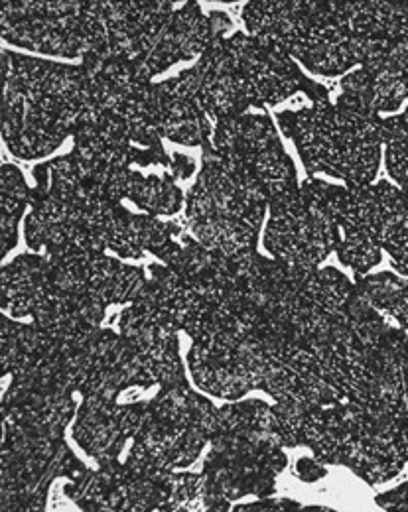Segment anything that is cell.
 <instances>
[{
  "mask_svg": "<svg viewBox=\"0 0 408 512\" xmlns=\"http://www.w3.org/2000/svg\"><path fill=\"white\" fill-rule=\"evenodd\" d=\"M2 140L22 160L56 152L103 113L83 65L2 52Z\"/></svg>",
  "mask_w": 408,
  "mask_h": 512,
  "instance_id": "6da1fadb",
  "label": "cell"
},
{
  "mask_svg": "<svg viewBox=\"0 0 408 512\" xmlns=\"http://www.w3.org/2000/svg\"><path fill=\"white\" fill-rule=\"evenodd\" d=\"M278 127L288 136L310 176L324 174L349 188L373 184L383 156V117L357 99L330 95L298 111H280Z\"/></svg>",
  "mask_w": 408,
  "mask_h": 512,
  "instance_id": "7a4b0ae2",
  "label": "cell"
},
{
  "mask_svg": "<svg viewBox=\"0 0 408 512\" xmlns=\"http://www.w3.org/2000/svg\"><path fill=\"white\" fill-rule=\"evenodd\" d=\"M204 465L205 511H229L243 495L269 497L286 467V453L274 428L272 404L233 400L219 408Z\"/></svg>",
  "mask_w": 408,
  "mask_h": 512,
  "instance_id": "3957f363",
  "label": "cell"
},
{
  "mask_svg": "<svg viewBox=\"0 0 408 512\" xmlns=\"http://www.w3.org/2000/svg\"><path fill=\"white\" fill-rule=\"evenodd\" d=\"M247 34L316 75L359 67L345 0H253L243 8Z\"/></svg>",
  "mask_w": 408,
  "mask_h": 512,
  "instance_id": "277c9868",
  "label": "cell"
},
{
  "mask_svg": "<svg viewBox=\"0 0 408 512\" xmlns=\"http://www.w3.org/2000/svg\"><path fill=\"white\" fill-rule=\"evenodd\" d=\"M269 213L261 188L204 146V168L186 197V225L207 247L227 258L257 253Z\"/></svg>",
  "mask_w": 408,
  "mask_h": 512,
  "instance_id": "5b68a950",
  "label": "cell"
},
{
  "mask_svg": "<svg viewBox=\"0 0 408 512\" xmlns=\"http://www.w3.org/2000/svg\"><path fill=\"white\" fill-rule=\"evenodd\" d=\"M77 477L66 493L83 511H205L204 473H142L117 459Z\"/></svg>",
  "mask_w": 408,
  "mask_h": 512,
  "instance_id": "8992f818",
  "label": "cell"
},
{
  "mask_svg": "<svg viewBox=\"0 0 408 512\" xmlns=\"http://www.w3.org/2000/svg\"><path fill=\"white\" fill-rule=\"evenodd\" d=\"M121 203L89 193H40L32 190L24 237L44 256L109 251Z\"/></svg>",
  "mask_w": 408,
  "mask_h": 512,
  "instance_id": "52a82bcc",
  "label": "cell"
},
{
  "mask_svg": "<svg viewBox=\"0 0 408 512\" xmlns=\"http://www.w3.org/2000/svg\"><path fill=\"white\" fill-rule=\"evenodd\" d=\"M207 146L251 178L265 193L269 205L300 192L296 166L269 115L245 113L219 121Z\"/></svg>",
  "mask_w": 408,
  "mask_h": 512,
  "instance_id": "ba28073f",
  "label": "cell"
},
{
  "mask_svg": "<svg viewBox=\"0 0 408 512\" xmlns=\"http://www.w3.org/2000/svg\"><path fill=\"white\" fill-rule=\"evenodd\" d=\"M308 184L330 209L334 221L365 229L391 256L393 268L408 276V192L387 180L359 188L310 178Z\"/></svg>",
  "mask_w": 408,
  "mask_h": 512,
  "instance_id": "9c48e42d",
  "label": "cell"
},
{
  "mask_svg": "<svg viewBox=\"0 0 408 512\" xmlns=\"http://www.w3.org/2000/svg\"><path fill=\"white\" fill-rule=\"evenodd\" d=\"M87 0H2V40L18 48L85 60L89 56Z\"/></svg>",
  "mask_w": 408,
  "mask_h": 512,
  "instance_id": "30bf717a",
  "label": "cell"
},
{
  "mask_svg": "<svg viewBox=\"0 0 408 512\" xmlns=\"http://www.w3.org/2000/svg\"><path fill=\"white\" fill-rule=\"evenodd\" d=\"M336 243L338 225L308 180L300 192L269 205L263 245L274 260L314 270L336 251Z\"/></svg>",
  "mask_w": 408,
  "mask_h": 512,
  "instance_id": "8fae6325",
  "label": "cell"
},
{
  "mask_svg": "<svg viewBox=\"0 0 408 512\" xmlns=\"http://www.w3.org/2000/svg\"><path fill=\"white\" fill-rule=\"evenodd\" d=\"M81 65L101 113L125 128L138 148L164 150L156 128V83L121 60L87 58Z\"/></svg>",
  "mask_w": 408,
  "mask_h": 512,
  "instance_id": "7c38bea8",
  "label": "cell"
},
{
  "mask_svg": "<svg viewBox=\"0 0 408 512\" xmlns=\"http://www.w3.org/2000/svg\"><path fill=\"white\" fill-rule=\"evenodd\" d=\"M62 375L81 398L119 400L131 386H152L127 339L103 327L66 349Z\"/></svg>",
  "mask_w": 408,
  "mask_h": 512,
  "instance_id": "4fadbf2b",
  "label": "cell"
},
{
  "mask_svg": "<svg viewBox=\"0 0 408 512\" xmlns=\"http://www.w3.org/2000/svg\"><path fill=\"white\" fill-rule=\"evenodd\" d=\"M225 50L239 73L251 109H271L282 101L304 93L310 101L328 97V89L308 79L298 62L261 44L249 34L235 32L225 36Z\"/></svg>",
  "mask_w": 408,
  "mask_h": 512,
  "instance_id": "5bb4252c",
  "label": "cell"
},
{
  "mask_svg": "<svg viewBox=\"0 0 408 512\" xmlns=\"http://www.w3.org/2000/svg\"><path fill=\"white\" fill-rule=\"evenodd\" d=\"M52 280L60 290L91 298L103 306L133 304L146 284V272L107 253L48 256Z\"/></svg>",
  "mask_w": 408,
  "mask_h": 512,
  "instance_id": "9a60e30c",
  "label": "cell"
},
{
  "mask_svg": "<svg viewBox=\"0 0 408 512\" xmlns=\"http://www.w3.org/2000/svg\"><path fill=\"white\" fill-rule=\"evenodd\" d=\"M148 402L119 404V400L81 398L73 422V440L99 465L117 461L135 440Z\"/></svg>",
  "mask_w": 408,
  "mask_h": 512,
  "instance_id": "2e32d148",
  "label": "cell"
},
{
  "mask_svg": "<svg viewBox=\"0 0 408 512\" xmlns=\"http://www.w3.org/2000/svg\"><path fill=\"white\" fill-rule=\"evenodd\" d=\"M211 436L148 410L125 463L142 473H172L198 461Z\"/></svg>",
  "mask_w": 408,
  "mask_h": 512,
  "instance_id": "e0dca14e",
  "label": "cell"
},
{
  "mask_svg": "<svg viewBox=\"0 0 408 512\" xmlns=\"http://www.w3.org/2000/svg\"><path fill=\"white\" fill-rule=\"evenodd\" d=\"M119 333L127 339L148 377L158 388L188 384L184 361L180 357V331L146 314L135 304L125 306L117 316Z\"/></svg>",
  "mask_w": 408,
  "mask_h": 512,
  "instance_id": "ac0fdd59",
  "label": "cell"
},
{
  "mask_svg": "<svg viewBox=\"0 0 408 512\" xmlns=\"http://www.w3.org/2000/svg\"><path fill=\"white\" fill-rule=\"evenodd\" d=\"M156 128L162 138L184 146H207L215 123L205 113L192 69L154 85Z\"/></svg>",
  "mask_w": 408,
  "mask_h": 512,
  "instance_id": "d6986e66",
  "label": "cell"
},
{
  "mask_svg": "<svg viewBox=\"0 0 408 512\" xmlns=\"http://www.w3.org/2000/svg\"><path fill=\"white\" fill-rule=\"evenodd\" d=\"M223 40L225 36H215L198 64L190 67L200 101L213 123L227 121L251 111L245 85L235 71Z\"/></svg>",
  "mask_w": 408,
  "mask_h": 512,
  "instance_id": "ffe728a7",
  "label": "cell"
},
{
  "mask_svg": "<svg viewBox=\"0 0 408 512\" xmlns=\"http://www.w3.org/2000/svg\"><path fill=\"white\" fill-rule=\"evenodd\" d=\"M105 312L107 306L101 302L60 290L54 284L32 314V323L64 347H73L101 329Z\"/></svg>",
  "mask_w": 408,
  "mask_h": 512,
  "instance_id": "44dd1931",
  "label": "cell"
},
{
  "mask_svg": "<svg viewBox=\"0 0 408 512\" xmlns=\"http://www.w3.org/2000/svg\"><path fill=\"white\" fill-rule=\"evenodd\" d=\"M52 288L48 256L20 255L0 272V308L12 320L32 318Z\"/></svg>",
  "mask_w": 408,
  "mask_h": 512,
  "instance_id": "7402d4cb",
  "label": "cell"
},
{
  "mask_svg": "<svg viewBox=\"0 0 408 512\" xmlns=\"http://www.w3.org/2000/svg\"><path fill=\"white\" fill-rule=\"evenodd\" d=\"M127 199L154 217H172L186 207V195L170 172L144 174L135 168Z\"/></svg>",
  "mask_w": 408,
  "mask_h": 512,
  "instance_id": "603a6c76",
  "label": "cell"
},
{
  "mask_svg": "<svg viewBox=\"0 0 408 512\" xmlns=\"http://www.w3.org/2000/svg\"><path fill=\"white\" fill-rule=\"evenodd\" d=\"M32 188L26 184L22 172L12 164H2L0 170V241L2 256L16 247L18 223L30 207Z\"/></svg>",
  "mask_w": 408,
  "mask_h": 512,
  "instance_id": "cb8c5ba5",
  "label": "cell"
},
{
  "mask_svg": "<svg viewBox=\"0 0 408 512\" xmlns=\"http://www.w3.org/2000/svg\"><path fill=\"white\" fill-rule=\"evenodd\" d=\"M359 294L383 316L408 329V278L393 272L355 276Z\"/></svg>",
  "mask_w": 408,
  "mask_h": 512,
  "instance_id": "d4e9b609",
  "label": "cell"
},
{
  "mask_svg": "<svg viewBox=\"0 0 408 512\" xmlns=\"http://www.w3.org/2000/svg\"><path fill=\"white\" fill-rule=\"evenodd\" d=\"M336 225L338 243L334 253L340 258L341 264L355 272V276L367 274L381 262L383 249L365 229L351 221H336Z\"/></svg>",
  "mask_w": 408,
  "mask_h": 512,
  "instance_id": "484cf974",
  "label": "cell"
},
{
  "mask_svg": "<svg viewBox=\"0 0 408 512\" xmlns=\"http://www.w3.org/2000/svg\"><path fill=\"white\" fill-rule=\"evenodd\" d=\"M383 154L389 178L408 192V105L401 115L383 119Z\"/></svg>",
  "mask_w": 408,
  "mask_h": 512,
  "instance_id": "4316f807",
  "label": "cell"
},
{
  "mask_svg": "<svg viewBox=\"0 0 408 512\" xmlns=\"http://www.w3.org/2000/svg\"><path fill=\"white\" fill-rule=\"evenodd\" d=\"M296 475L304 483H314V481L324 479L328 475V469H326V463L318 457H314V459L312 457H302L296 463Z\"/></svg>",
  "mask_w": 408,
  "mask_h": 512,
  "instance_id": "83f0119b",
  "label": "cell"
},
{
  "mask_svg": "<svg viewBox=\"0 0 408 512\" xmlns=\"http://www.w3.org/2000/svg\"><path fill=\"white\" fill-rule=\"evenodd\" d=\"M375 503L385 511H408V481L393 491L377 495Z\"/></svg>",
  "mask_w": 408,
  "mask_h": 512,
  "instance_id": "f1b7e54d",
  "label": "cell"
},
{
  "mask_svg": "<svg viewBox=\"0 0 408 512\" xmlns=\"http://www.w3.org/2000/svg\"><path fill=\"white\" fill-rule=\"evenodd\" d=\"M300 509L298 503L294 501H271V499H261V501H255V503H249V505H237L233 511L247 512V511H296Z\"/></svg>",
  "mask_w": 408,
  "mask_h": 512,
  "instance_id": "f546056e",
  "label": "cell"
},
{
  "mask_svg": "<svg viewBox=\"0 0 408 512\" xmlns=\"http://www.w3.org/2000/svg\"><path fill=\"white\" fill-rule=\"evenodd\" d=\"M170 170H172V176L176 180H188L194 170H196V164L190 156H184V154H174L172 156V164H170Z\"/></svg>",
  "mask_w": 408,
  "mask_h": 512,
  "instance_id": "4dcf8cb0",
  "label": "cell"
}]
</instances>
